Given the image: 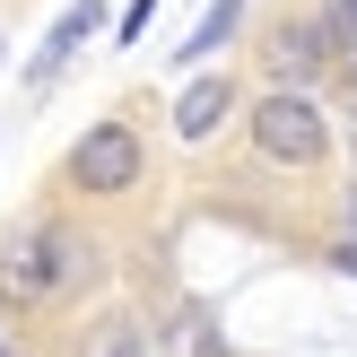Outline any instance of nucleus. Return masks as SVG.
<instances>
[{
    "label": "nucleus",
    "instance_id": "f03ea898",
    "mask_svg": "<svg viewBox=\"0 0 357 357\" xmlns=\"http://www.w3.org/2000/svg\"><path fill=\"white\" fill-rule=\"evenodd\" d=\"M253 149L271 157V166H288V174H314L331 157V122H323V105H314V87H271V96L253 105Z\"/></svg>",
    "mask_w": 357,
    "mask_h": 357
},
{
    "label": "nucleus",
    "instance_id": "0eeeda50",
    "mask_svg": "<svg viewBox=\"0 0 357 357\" xmlns=\"http://www.w3.org/2000/svg\"><path fill=\"white\" fill-rule=\"evenodd\" d=\"M323 61H331V35H323V26H279V35H271V79H279V87H314Z\"/></svg>",
    "mask_w": 357,
    "mask_h": 357
},
{
    "label": "nucleus",
    "instance_id": "9d476101",
    "mask_svg": "<svg viewBox=\"0 0 357 357\" xmlns=\"http://www.w3.org/2000/svg\"><path fill=\"white\" fill-rule=\"evenodd\" d=\"M0 357H17V340H9V323H0Z\"/></svg>",
    "mask_w": 357,
    "mask_h": 357
},
{
    "label": "nucleus",
    "instance_id": "9b49d317",
    "mask_svg": "<svg viewBox=\"0 0 357 357\" xmlns=\"http://www.w3.org/2000/svg\"><path fill=\"white\" fill-rule=\"evenodd\" d=\"M349 236H357V192H349Z\"/></svg>",
    "mask_w": 357,
    "mask_h": 357
},
{
    "label": "nucleus",
    "instance_id": "39448f33",
    "mask_svg": "<svg viewBox=\"0 0 357 357\" xmlns=\"http://www.w3.org/2000/svg\"><path fill=\"white\" fill-rule=\"evenodd\" d=\"M227 114H236V79H227V70H209V79H192L183 96H174V139H209Z\"/></svg>",
    "mask_w": 357,
    "mask_h": 357
},
{
    "label": "nucleus",
    "instance_id": "20e7f679",
    "mask_svg": "<svg viewBox=\"0 0 357 357\" xmlns=\"http://www.w3.org/2000/svg\"><path fill=\"white\" fill-rule=\"evenodd\" d=\"M87 35H105V0H70L61 17H52V35L35 44V61H26V87H52L70 70V52L87 44Z\"/></svg>",
    "mask_w": 357,
    "mask_h": 357
},
{
    "label": "nucleus",
    "instance_id": "423d86ee",
    "mask_svg": "<svg viewBox=\"0 0 357 357\" xmlns=\"http://www.w3.org/2000/svg\"><path fill=\"white\" fill-rule=\"evenodd\" d=\"M244 17H253V0H209V9H201V26H192L183 44H174V70H201V61H218V52L244 35Z\"/></svg>",
    "mask_w": 357,
    "mask_h": 357
},
{
    "label": "nucleus",
    "instance_id": "7ed1b4c3",
    "mask_svg": "<svg viewBox=\"0 0 357 357\" xmlns=\"http://www.w3.org/2000/svg\"><path fill=\"white\" fill-rule=\"evenodd\" d=\"M61 174H70V192H96V201H105V192H131L139 174H149V149H139L131 122H87V131L70 139V166Z\"/></svg>",
    "mask_w": 357,
    "mask_h": 357
},
{
    "label": "nucleus",
    "instance_id": "f257e3e1",
    "mask_svg": "<svg viewBox=\"0 0 357 357\" xmlns=\"http://www.w3.org/2000/svg\"><path fill=\"white\" fill-rule=\"evenodd\" d=\"M87 279H96V244L70 227H35V236L0 244V296L9 305H70Z\"/></svg>",
    "mask_w": 357,
    "mask_h": 357
},
{
    "label": "nucleus",
    "instance_id": "6e6552de",
    "mask_svg": "<svg viewBox=\"0 0 357 357\" xmlns=\"http://www.w3.org/2000/svg\"><path fill=\"white\" fill-rule=\"evenodd\" d=\"M149 17H157V0H122V17H114V44H139V35H149Z\"/></svg>",
    "mask_w": 357,
    "mask_h": 357
},
{
    "label": "nucleus",
    "instance_id": "1a4fd4ad",
    "mask_svg": "<svg viewBox=\"0 0 357 357\" xmlns=\"http://www.w3.org/2000/svg\"><path fill=\"white\" fill-rule=\"evenodd\" d=\"M331 271H340V279H357V236H340V244H331Z\"/></svg>",
    "mask_w": 357,
    "mask_h": 357
}]
</instances>
